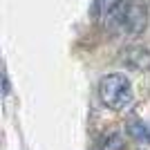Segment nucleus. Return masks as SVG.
Segmentation results:
<instances>
[{"label":"nucleus","instance_id":"nucleus-1","mask_svg":"<svg viewBox=\"0 0 150 150\" xmlns=\"http://www.w3.org/2000/svg\"><path fill=\"white\" fill-rule=\"evenodd\" d=\"M99 96L103 105H108L110 110H123L134 99L132 83L128 81L125 74H108L99 83Z\"/></svg>","mask_w":150,"mask_h":150},{"label":"nucleus","instance_id":"nucleus-4","mask_svg":"<svg viewBox=\"0 0 150 150\" xmlns=\"http://www.w3.org/2000/svg\"><path fill=\"white\" fill-rule=\"evenodd\" d=\"M123 2L125 0H94V11H96V16L110 20V16L119 9Z\"/></svg>","mask_w":150,"mask_h":150},{"label":"nucleus","instance_id":"nucleus-3","mask_svg":"<svg viewBox=\"0 0 150 150\" xmlns=\"http://www.w3.org/2000/svg\"><path fill=\"white\" fill-rule=\"evenodd\" d=\"M128 134H130L134 141H141V144H150V123L144 121H130L128 123Z\"/></svg>","mask_w":150,"mask_h":150},{"label":"nucleus","instance_id":"nucleus-2","mask_svg":"<svg viewBox=\"0 0 150 150\" xmlns=\"http://www.w3.org/2000/svg\"><path fill=\"white\" fill-rule=\"evenodd\" d=\"M110 23H112L121 34H128V36H134V34H141L148 25V11L141 2H132V0H125L123 5L117 9V11L110 16Z\"/></svg>","mask_w":150,"mask_h":150},{"label":"nucleus","instance_id":"nucleus-5","mask_svg":"<svg viewBox=\"0 0 150 150\" xmlns=\"http://www.w3.org/2000/svg\"><path fill=\"white\" fill-rule=\"evenodd\" d=\"M123 148H125V141L119 132H108L99 141V150H123Z\"/></svg>","mask_w":150,"mask_h":150},{"label":"nucleus","instance_id":"nucleus-6","mask_svg":"<svg viewBox=\"0 0 150 150\" xmlns=\"http://www.w3.org/2000/svg\"><path fill=\"white\" fill-rule=\"evenodd\" d=\"M2 85H5V96L9 94V76H7V72H5V79H2Z\"/></svg>","mask_w":150,"mask_h":150}]
</instances>
